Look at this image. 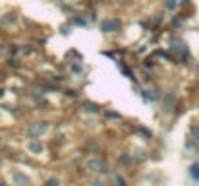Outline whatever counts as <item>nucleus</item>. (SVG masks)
I'll return each mask as SVG.
<instances>
[{"instance_id":"obj_1","label":"nucleus","mask_w":199,"mask_h":186,"mask_svg":"<svg viewBox=\"0 0 199 186\" xmlns=\"http://www.w3.org/2000/svg\"><path fill=\"white\" fill-rule=\"evenodd\" d=\"M134 89L137 91V95L141 97V101L147 103V105H155L163 99V93H164V87L159 83H137L134 85Z\"/></svg>"},{"instance_id":"obj_2","label":"nucleus","mask_w":199,"mask_h":186,"mask_svg":"<svg viewBox=\"0 0 199 186\" xmlns=\"http://www.w3.org/2000/svg\"><path fill=\"white\" fill-rule=\"evenodd\" d=\"M50 128H52V122L47 118H31L27 120V124L23 128V132L27 136V140H37V138H43L45 134L50 132Z\"/></svg>"},{"instance_id":"obj_3","label":"nucleus","mask_w":199,"mask_h":186,"mask_svg":"<svg viewBox=\"0 0 199 186\" xmlns=\"http://www.w3.org/2000/svg\"><path fill=\"white\" fill-rule=\"evenodd\" d=\"M178 103H180V95H178V91L172 89V87L164 89L163 99L159 101L160 112H164V114H174V111H176V107H178Z\"/></svg>"},{"instance_id":"obj_4","label":"nucleus","mask_w":199,"mask_h":186,"mask_svg":"<svg viewBox=\"0 0 199 186\" xmlns=\"http://www.w3.org/2000/svg\"><path fill=\"white\" fill-rule=\"evenodd\" d=\"M85 169L93 175H108L110 173V167H108V161L102 157L101 153L97 155H89L85 161Z\"/></svg>"},{"instance_id":"obj_5","label":"nucleus","mask_w":199,"mask_h":186,"mask_svg":"<svg viewBox=\"0 0 199 186\" xmlns=\"http://www.w3.org/2000/svg\"><path fill=\"white\" fill-rule=\"evenodd\" d=\"M124 19L120 16H106L99 21V31L102 35H116L118 31H122Z\"/></svg>"},{"instance_id":"obj_6","label":"nucleus","mask_w":199,"mask_h":186,"mask_svg":"<svg viewBox=\"0 0 199 186\" xmlns=\"http://www.w3.org/2000/svg\"><path fill=\"white\" fill-rule=\"evenodd\" d=\"M27 93H29V101H39L43 97H48V91H47V80H31L27 82Z\"/></svg>"},{"instance_id":"obj_7","label":"nucleus","mask_w":199,"mask_h":186,"mask_svg":"<svg viewBox=\"0 0 199 186\" xmlns=\"http://www.w3.org/2000/svg\"><path fill=\"white\" fill-rule=\"evenodd\" d=\"M77 109H79V112L87 114V116H101V114L105 112V109H106V107L102 105V103L93 101V99H87V97H83L81 101H77Z\"/></svg>"},{"instance_id":"obj_8","label":"nucleus","mask_w":199,"mask_h":186,"mask_svg":"<svg viewBox=\"0 0 199 186\" xmlns=\"http://www.w3.org/2000/svg\"><path fill=\"white\" fill-rule=\"evenodd\" d=\"M166 49L176 56V58H178V56H180L184 51H188V49H189V45L186 43V39H184L180 33H170V35H168Z\"/></svg>"},{"instance_id":"obj_9","label":"nucleus","mask_w":199,"mask_h":186,"mask_svg":"<svg viewBox=\"0 0 199 186\" xmlns=\"http://www.w3.org/2000/svg\"><path fill=\"white\" fill-rule=\"evenodd\" d=\"M21 21V12L18 8H10L0 14V29H12Z\"/></svg>"},{"instance_id":"obj_10","label":"nucleus","mask_w":199,"mask_h":186,"mask_svg":"<svg viewBox=\"0 0 199 186\" xmlns=\"http://www.w3.org/2000/svg\"><path fill=\"white\" fill-rule=\"evenodd\" d=\"M64 70L66 74L72 76L73 80H81V78L87 76V66L83 60H73V62H66L64 64Z\"/></svg>"},{"instance_id":"obj_11","label":"nucleus","mask_w":199,"mask_h":186,"mask_svg":"<svg viewBox=\"0 0 199 186\" xmlns=\"http://www.w3.org/2000/svg\"><path fill=\"white\" fill-rule=\"evenodd\" d=\"M164 10L163 12H153V14H149L145 19H147V23H149V27H151V33H157V31H160L163 27L166 25V16H164Z\"/></svg>"},{"instance_id":"obj_12","label":"nucleus","mask_w":199,"mask_h":186,"mask_svg":"<svg viewBox=\"0 0 199 186\" xmlns=\"http://www.w3.org/2000/svg\"><path fill=\"white\" fill-rule=\"evenodd\" d=\"M151 54H153L157 60L164 62V64H172V66H180V64H178V58H176V56H174L170 51H168L166 47H157V49H155V51H153Z\"/></svg>"},{"instance_id":"obj_13","label":"nucleus","mask_w":199,"mask_h":186,"mask_svg":"<svg viewBox=\"0 0 199 186\" xmlns=\"http://www.w3.org/2000/svg\"><path fill=\"white\" fill-rule=\"evenodd\" d=\"M116 66H118V70H120V74L126 78V80H130V82H131V85H137V83H139V76L135 74V70L131 68L124 58L118 60V62H116Z\"/></svg>"},{"instance_id":"obj_14","label":"nucleus","mask_w":199,"mask_h":186,"mask_svg":"<svg viewBox=\"0 0 199 186\" xmlns=\"http://www.w3.org/2000/svg\"><path fill=\"white\" fill-rule=\"evenodd\" d=\"M10 180L14 186H31L33 184L31 175H27L25 171H19V169H14L10 173Z\"/></svg>"},{"instance_id":"obj_15","label":"nucleus","mask_w":199,"mask_h":186,"mask_svg":"<svg viewBox=\"0 0 199 186\" xmlns=\"http://www.w3.org/2000/svg\"><path fill=\"white\" fill-rule=\"evenodd\" d=\"M166 27H168V33H180L184 31L186 27V18H182V14H172L170 18L166 19Z\"/></svg>"},{"instance_id":"obj_16","label":"nucleus","mask_w":199,"mask_h":186,"mask_svg":"<svg viewBox=\"0 0 199 186\" xmlns=\"http://www.w3.org/2000/svg\"><path fill=\"white\" fill-rule=\"evenodd\" d=\"M23 58L21 56H8L4 62H2V68L6 72H21L23 70Z\"/></svg>"},{"instance_id":"obj_17","label":"nucleus","mask_w":199,"mask_h":186,"mask_svg":"<svg viewBox=\"0 0 199 186\" xmlns=\"http://www.w3.org/2000/svg\"><path fill=\"white\" fill-rule=\"evenodd\" d=\"M83 149H85L89 155L101 153V151H102V142H101V138H97V136H89V138L83 142Z\"/></svg>"},{"instance_id":"obj_18","label":"nucleus","mask_w":199,"mask_h":186,"mask_svg":"<svg viewBox=\"0 0 199 186\" xmlns=\"http://www.w3.org/2000/svg\"><path fill=\"white\" fill-rule=\"evenodd\" d=\"M62 97L68 101H81L83 99V89L79 85H66L62 89Z\"/></svg>"},{"instance_id":"obj_19","label":"nucleus","mask_w":199,"mask_h":186,"mask_svg":"<svg viewBox=\"0 0 199 186\" xmlns=\"http://www.w3.org/2000/svg\"><path fill=\"white\" fill-rule=\"evenodd\" d=\"M66 21H68L73 29H77V27H79V29H87V27H91V23L87 21V18L83 16L81 12H79V14H73V16H70V18H66Z\"/></svg>"},{"instance_id":"obj_20","label":"nucleus","mask_w":199,"mask_h":186,"mask_svg":"<svg viewBox=\"0 0 199 186\" xmlns=\"http://www.w3.org/2000/svg\"><path fill=\"white\" fill-rule=\"evenodd\" d=\"M139 68H141V72H157L159 60L155 58L153 54H147V56H143V58L139 60Z\"/></svg>"},{"instance_id":"obj_21","label":"nucleus","mask_w":199,"mask_h":186,"mask_svg":"<svg viewBox=\"0 0 199 186\" xmlns=\"http://www.w3.org/2000/svg\"><path fill=\"white\" fill-rule=\"evenodd\" d=\"M134 163H135V159H134V155H131L130 151H122V153L116 155V165H118V169H130Z\"/></svg>"},{"instance_id":"obj_22","label":"nucleus","mask_w":199,"mask_h":186,"mask_svg":"<svg viewBox=\"0 0 199 186\" xmlns=\"http://www.w3.org/2000/svg\"><path fill=\"white\" fill-rule=\"evenodd\" d=\"M134 132L139 136L141 140H145V142H151L153 138H155V132L151 130L147 124H141V122H137V124H134Z\"/></svg>"},{"instance_id":"obj_23","label":"nucleus","mask_w":199,"mask_h":186,"mask_svg":"<svg viewBox=\"0 0 199 186\" xmlns=\"http://www.w3.org/2000/svg\"><path fill=\"white\" fill-rule=\"evenodd\" d=\"M25 147H27V151H29V153H33V155H41V153L47 149L45 142H43L41 138H37V140H27Z\"/></svg>"},{"instance_id":"obj_24","label":"nucleus","mask_w":199,"mask_h":186,"mask_svg":"<svg viewBox=\"0 0 199 186\" xmlns=\"http://www.w3.org/2000/svg\"><path fill=\"white\" fill-rule=\"evenodd\" d=\"M131 155H134L135 163H147V161L151 159V151H149V149H147L145 146H137V147H134Z\"/></svg>"},{"instance_id":"obj_25","label":"nucleus","mask_w":199,"mask_h":186,"mask_svg":"<svg viewBox=\"0 0 199 186\" xmlns=\"http://www.w3.org/2000/svg\"><path fill=\"white\" fill-rule=\"evenodd\" d=\"M39 53V47H37L35 41H25L21 43V58H31Z\"/></svg>"},{"instance_id":"obj_26","label":"nucleus","mask_w":199,"mask_h":186,"mask_svg":"<svg viewBox=\"0 0 199 186\" xmlns=\"http://www.w3.org/2000/svg\"><path fill=\"white\" fill-rule=\"evenodd\" d=\"M106 176H108V184L110 186H128L126 176H124L122 173H118V171H110Z\"/></svg>"},{"instance_id":"obj_27","label":"nucleus","mask_w":199,"mask_h":186,"mask_svg":"<svg viewBox=\"0 0 199 186\" xmlns=\"http://www.w3.org/2000/svg\"><path fill=\"white\" fill-rule=\"evenodd\" d=\"M101 116L105 118L106 122H124V120H126V116H124L122 112H118L114 109H105V112H102Z\"/></svg>"},{"instance_id":"obj_28","label":"nucleus","mask_w":199,"mask_h":186,"mask_svg":"<svg viewBox=\"0 0 199 186\" xmlns=\"http://www.w3.org/2000/svg\"><path fill=\"white\" fill-rule=\"evenodd\" d=\"M81 14L87 18V21H89L91 25H95V23H99V21H101V18H99V8H91V6H87Z\"/></svg>"},{"instance_id":"obj_29","label":"nucleus","mask_w":199,"mask_h":186,"mask_svg":"<svg viewBox=\"0 0 199 186\" xmlns=\"http://www.w3.org/2000/svg\"><path fill=\"white\" fill-rule=\"evenodd\" d=\"M10 93H14V97H16L18 101H23V99H29L27 85H14V87H10Z\"/></svg>"},{"instance_id":"obj_30","label":"nucleus","mask_w":199,"mask_h":186,"mask_svg":"<svg viewBox=\"0 0 199 186\" xmlns=\"http://www.w3.org/2000/svg\"><path fill=\"white\" fill-rule=\"evenodd\" d=\"M163 10L166 14H178L180 12V0H163Z\"/></svg>"},{"instance_id":"obj_31","label":"nucleus","mask_w":199,"mask_h":186,"mask_svg":"<svg viewBox=\"0 0 199 186\" xmlns=\"http://www.w3.org/2000/svg\"><path fill=\"white\" fill-rule=\"evenodd\" d=\"M178 64L180 66H191L193 64V54H191V49H188V51H184L180 56H178Z\"/></svg>"},{"instance_id":"obj_32","label":"nucleus","mask_w":199,"mask_h":186,"mask_svg":"<svg viewBox=\"0 0 199 186\" xmlns=\"http://www.w3.org/2000/svg\"><path fill=\"white\" fill-rule=\"evenodd\" d=\"M101 54L105 56V58L112 60V62H118V60L122 58V56L118 54V49H102V51H101Z\"/></svg>"},{"instance_id":"obj_33","label":"nucleus","mask_w":199,"mask_h":186,"mask_svg":"<svg viewBox=\"0 0 199 186\" xmlns=\"http://www.w3.org/2000/svg\"><path fill=\"white\" fill-rule=\"evenodd\" d=\"M8 56H21V43L19 41L8 43Z\"/></svg>"},{"instance_id":"obj_34","label":"nucleus","mask_w":199,"mask_h":186,"mask_svg":"<svg viewBox=\"0 0 199 186\" xmlns=\"http://www.w3.org/2000/svg\"><path fill=\"white\" fill-rule=\"evenodd\" d=\"M64 60H66V62H73V60H83V54L79 53L77 49H70V51L64 54Z\"/></svg>"},{"instance_id":"obj_35","label":"nucleus","mask_w":199,"mask_h":186,"mask_svg":"<svg viewBox=\"0 0 199 186\" xmlns=\"http://www.w3.org/2000/svg\"><path fill=\"white\" fill-rule=\"evenodd\" d=\"M188 175L191 176V180L199 182V161L189 163V167H188Z\"/></svg>"},{"instance_id":"obj_36","label":"nucleus","mask_w":199,"mask_h":186,"mask_svg":"<svg viewBox=\"0 0 199 186\" xmlns=\"http://www.w3.org/2000/svg\"><path fill=\"white\" fill-rule=\"evenodd\" d=\"M188 138L199 144V124H197V122L189 124V128H188Z\"/></svg>"},{"instance_id":"obj_37","label":"nucleus","mask_w":199,"mask_h":186,"mask_svg":"<svg viewBox=\"0 0 199 186\" xmlns=\"http://www.w3.org/2000/svg\"><path fill=\"white\" fill-rule=\"evenodd\" d=\"M21 23H23V27L27 31H33L35 27H37V21L31 19V18H27V16H21Z\"/></svg>"},{"instance_id":"obj_38","label":"nucleus","mask_w":199,"mask_h":186,"mask_svg":"<svg viewBox=\"0 0 199 186\" xmlns=\"http://www.w3.org/2000/svg\"><path fill=\"white\" fill-rule=\"evenodd\" d=\"M58 31H60V35H64V37H70L72 31H73V27L68 23V21H66V23H62L60 27H58Z\"/></svg>"},{"instance_id":"obj_39","label":"nucleus","mask_w":199,"mask_h":186,"mask_svg":"<svg viewBox=\"0 0 199 186\" xmlns=\"http://www.w3.org/2000/svg\"><path fill=\"white\" fill-rule=\"evenodd\" d=\"M197 146H199L197 142H193V140L188 138L186 144H184V149H186V151H189V153H195V151H197Z\"/></svg>"},{"instance_id":"obj_40","label":"nucleus","mask_w":199,"mask_h":186,"mask_svg":"<svg viewBox=\"0 0 199 186\" xmlns=\"http://www.w3.org/2000/svg\"><path fill=\"white\" fill-rule=\"evenodd\" d=\"M149 43H145V45H139L137 49H135V54L137 56H141V58H143V56H147V53H149Z\"/></svg>"},{"instance_id":"obj_41","label":"nucleus","mask_w":199,"mask_h":186,"mask_svg":"<svg viewBox=\"0 0 199 186\" xmlns=\"http://www.w3.org/2000/svg\"><path fill=\"white\" fill-rule=\"evenodd\" d=\"M8 58V43H0V60H6Z\"/></svg>"},{"instance_id":"obj_42","label":"nucleus","mask_w":199,"mask_h":186,"mask_svg":"<svg viewBox=\"0 0 199 186\" xmlns=\"http://www.w3.org/2000/svg\"><path fill=\"white\" fill-rule=\"evenodd\" d=\"M45 186H62V182H60L58 176H48L45 180Z\"/></svg>"},{"instance_id":"obj_43","label":"nucleus","mask_w":199,"mask_h":186,"mask_svg":"<svg viewBox=\"0 0 199 186\" xmlns=\"http://www.w3.org/2000/svg\"><path fill=\"white\" fill-rule=\"evenodd\" d=\"M191 10L193 8V0H180V12H184V10Z\"/></svg>"},{"instance_id":"obj_44","label":"nucleus","mask_w":199,"mask_h":186,"mask_svg":"<svg viewBox=\"0 0 199 186\" xmlns=\"http://www.w3.org/2000/svg\"><path fill=\"white\" fill-rule=\"evenodd\" d=\"M89 186H108L102 178H99V176H95V178H91L89 180Z\"/></svg>"},{"instance_id":"obj_45","label":"nucleus","mask_w":199,"mask_h":186,"mask_svg":"<svg viewBox=\"0 0 199 186\" xmlns=\"http://www.w3.org/2000/svg\"><path fill=\"white\" fill-rule=\"evenodd\" d=\"M87 6H91V8H99V6L105 4V0H85Z\"/></svg>"},{"instance_id":"obj_46","label":"nucleus","mask_w":199,"mask_h":186,"mask_svg":"<svg viewBox=\"0 0 199 186\" xmlns=\"http://www.w3.org/2000/svg\"><path fill=\"white\" fill-rule=\"evenodd\" d=\"M8 91H10V89L6 87V85H0V103L6 99V93H8Z\"/></svg>"},{"instance_id":"obj_47","label":"nucleus","mask_w":199,"mask_h":186,"mask_svg":"<svg viewBox=\"0 0 199 186\" xmlns=\"http://www.w3.org/2000/svg\"><path fill=\"white\" fill-rule=\"evenodd\" d=\"M8 80V72L4 68H0V85H4V82Z\"/></svg>"},{"instance_id":"obj_48","label":"nucleus","mask_w":199,"mask_h":186,"mask_svg":"<svg viewBox=\"0 0 199 186\" xmlns=\"http://www.w3.org/2000/svg\"><path fill=\"white\" fill-rule=\"evenodd\" d=\"M56 2H60V4H77L79 0H56Z\"/></svg>"},{"instance_id":"obj_49","label":"nucleus","mask_w":199,"mask_h":186,"mask_svg":"<svg viewBox=\"0 0 199 186\" xmlns=\"http://www.w3.org/2000/svg\"><path fill=\"white\" fill-rule=\"evenodd\" d=\"M2 167H4V155L0 153V171H2Z\"/></svg>"},{"instance_id":"obj_50","label":"nucleus","mask_w":199,"mask_h":186,"mask_svg":"<svg viewBox=\"0 0 199 186\" xmlns=\"http://www.w3.org/2000/svg\"><path fill=\"white\" fill-rule=\"evenodd\" d=\"M0 186H10V184L6 182V180H0Z\"/></svg>"},{"instance_id":"obj_51","label":"nucleus","mask_w":199,"mask_h":186,"mask_svg":"<svg viewBox=\"0 0 199 186\" xmlns=\"http://www.w3.org/2000/svg\"><path fill=\"white\" fill-rule=\"evenodd\" d=\"M0 122H2V111H0Z\"/></svg>"},{"instance_id":"obj_52","label":"nucleus","mask_w":199,"mask_h":186,"mask_svg":"<svg viewBox=\"0 0 199 186\" xmlns=\"http://www.w3.org/2000/svg\"><path fill=\"white\" fill-rule=\"evenodd\" d=\"M197 109H199V101H197Z\"/></svg>"},{"instance_id":"obj_53","label":"nucleus","mask_w":199,"mask_h":186,"mask_svg":"<svg viewBox=\"0 0 199 186\" xmlns=\"http://www.w3.org/2000/svg\"><path fill=\"white\" fill-rule=\"evenodd\" d=\"M197 70H199V64H197Z\"/></svg>"}]
</instances>
